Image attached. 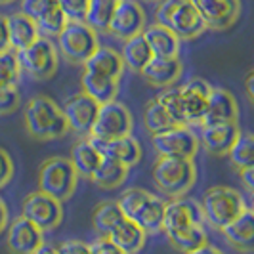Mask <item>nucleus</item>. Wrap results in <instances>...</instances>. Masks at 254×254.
<instances>
[{
    "label": "nucleus",
    "instance_id": "nucleus-1",
    "mask_svg": "<svg viewBox=\"0 0 254 254\" xmlns=\"http://www.w3.org/2000/svg\"><path fill=\"white\" fill-rule=\"evenodd\" d=\"M27 134L38 141L60 140L69 132L64 111L46 96H35L25 107Z\"/></svg>",
    "mask_w": 254,
    "mask_h": 254
},
{
    "label": "nucleus",
    "instance_id": "nucleus-2",
    "mask_svg": "<svg viewBox=\"0 0 254 254\" xmlns=\"http://www.w3.org/2000/svg\"><path fill=\"white\" fill-rule=\"evenodd\" d=\"M119 208L123 216L140 226L145 233H157L163 226V214H165V201L149 191L141 188H130L123 191L119 197Z\"/></svg>",
    "mask_w": 254,
    "mask_h": 254
},
{
    "label": "nucleus",
    "instance_id": "nucleus-3",
    "mask_svg": "<svg viewBox=\"0 0 254 254\" xmlns=\"http://www.w3.org/2000/svg\"><path fill=\"white\" fill-rule=\"evenodd\" d=\"M153 182L161 193L170 199H180L193 188L197 180V168L193 159L159 157L153 165Z\"/></svg>",
    "mask_w": 254,
    "mask_h": 254
},
{
    "label": "nucleus",
    "instance_id": "nucleus-4",
    "mask_svg": "<svg viewBox=\"0 0 254 254\" xmlns=\"http://www.w3.org/2000/svg\"><path fill=\"white\" fill-rule=\"evenodd\" d=\"M155 19L159 25L168 27L180 40H193L206 31L201 15L191 0H159Z\"/></svg>",
    "mask_w": 254,
    "mask_h": 254
},
{
    "label": "nucleus",
    "instance_id": "nucleus-5",
    "mask_svg": "<svg viewBox=\"0 0 254 254\" xmlns=\"http://www.w3.org/2000/svg\"><path fill=\"white\" fill-rule=\"evenodd\" d=\"M245 208L247 204L243 201L241 193L228 186H214L206 190L203 195V203H201L204 222L214 229L226 228Z\"/></svg>",
    "mask_w": 254,
    "mask_h": 254
},
{
    "label": "nucleus",
    "instance_id": "nucleus-6",
    "mask_svg": "<svg viewBox=\"0 0 254 254\" xmlns=\"http://www.w3.org/2000/svg\"><path fill=\"white\" fill-rule=\"evenodd\" d=\"M76 174L71 159L65 157H50L46 159L40 170H38V191L58 199L60 203H65L73 197L76 190Z\"/></svg>",
    "mask_w": 254,
    "mask_h": 254
},
{
    "label": "nucleus",
    "instance_id": "nucleus-7",
    "mask_svg": "<svg viewBox=\"0 0 254 254\" xmlns=\"http://www.w3.org/2000/svg\"><path fill=\"white\" fill-rule=\"evenodd\" d=\"M98 46V33L84 21H67L58 35V50L71 64L84 65Z\"/></svg>",
    "mask_w": 254,
    "mask_h": 254
},
{
    "label": "nucleus",
    "instance_id": "nucleus-8",
    "mask_svg": "<svg viewBox=\"0 0 254 254\" xmlns=\"http://www.w3.org/2000/svg\"><path fill=\"white\" fill-rule=\"evenodd\" d=\"M19 69L37 80H48L58 71V50L48 38L38 37L33 44L15 52Z\"/></svg>",
    "mask_w": 254,
    "mask_h": 254
},
{
    "label": "nucleus",
    "instance_id": "nucleus-9",
    "mask_svg": "<svg viewBox=\"0 0 254 254\" xmlns=\"http://www.w3.org/2000/svg\"><path fill=\"white\" fill-rule=\"evenodd\" d=\"M132 128H134V119L127 109V105L113 100L98 107V115L94 119L90 136L98 140H115L132 134Z\"/></svg>",
    "mask_w": 254,
    "mask_h": 254
},
{
    "label": "nucleus",
    "instance_id": "nucleus-10",
    "mask_svg": "<svg viewBox=\"0 0 254 254\" xmlns=\"http://www.w3.org/2000/svg\"><path fill=\"white\" fill-rule=\"evenodd\" d=\"M153 147L159 157L195 159L199 151V138L188 125H174L163 132L153 134Z\"/></svg>",
    "mask_w": 254,
    "mask_h": 254
},
{
    "label": "nucleus",
    "instance_id": "nucleus-11",
    "mask_svg": "<svg viewBox=\"0 0 254 254\" xmlns=\"http://www.w3.org/2000/svg\"><path fill=\"white\" fill-rule=\"evenodd\" d=\"M64 203H60L58 199H54L50 195L35 191L29 193L23 201V212L21 216H25L29 222H33L40 231H48V229L58 228L64 220Z\"/></svg>",
    "mask_w": 254,
    "mask_h": 254
},
{
    "label": "nucleus",
    "instance_id": "nucleus-12",
    "mask_svg": "<svg viewBox=\"0 0 254 254\" xmlns=\"http://www.w3.org/2000/svg\"><path fill=\"white\" fill-rule=\"evenodd\" d=\"M145 27V12L136 0H119L111 15L107 33L119 40H127L141 35Z\"/></svg>",
    "mask_w": 254,
    "mask_h": 254
},
{
    "label": "nucleus",
    "instance_id": "nucleus-13",
    "mask_svg": "<svg viewBox=\"0 0 254 254\" xmlns=\"http://www.w3.org/2000/svg\"><path fill=\"white\" fill-rule=\"evenodd\" d=\"M206 29L222 31L231 27L241 15V0H191Z\"/></svg>",
    "mask_w": 254,
    "mask_h": 254
},
{
    "label": "nucleus",
    "instance_id": "nucleus-14",
    "mask_svg": "<svg viewBox=\"0 0 254 254\" xmlns=\"http://www.w3.org/2000/svg\"><path fill=\"white\" fill-rule=\"evenodd\" d=\"M98 107H100V103H96L82 92L67 98L64 109H62L65 121H67V128L71 132H75L76 136L88 138L92 125H94V119L98 115Z\"/></svg>",
    "mask_w": 254,
    "mask_h": 254
},
{
    "label": "nucleus",
    "instance_id": "nucleus-15",
    "mask_svg": "<svg viewBox=\"0 0 254 254\" xmlns=\"http://www.w3.org/2000/svg\"><path fill=\"white\" fill-rule=\"evenodd\" d=\"M204 218L201 212V206L195 201L186 199H172L165 204V214H163V226L161 229L166 233L180 231V229L191 228V226H203Z\"/></svg>",
    "mask_w": 254,
    "mask_h": 254
},
{
    "label": "nucleus",
    "instance_id": "nucleus-16",
    "mask_svg": "<svg viewBox=\"0 0 254 254\" xmlns=\"http://www.w3.org/2000/svg\"><path fill=\"white\" fill-rule=\"evenodd\" d=\"M182 96V107H184V119L186 125H201L208 96L212 86L204 78H191L186 84L178 86Z\"/></svg>",
    "mask_w": 254,
    "mask_h": 254
},
{
    "label": "nucleus",
    "instance_id": "nucleus-17",
    "mask_svg": "<svg viewBox=\"0 0 254 254\" xmlns=\"http://www.w3.org/2000/svg\"><path fill=\"white\" fill-rule=\"evenodd\" d=\"M88 140L105 159L117 161L121 165L128 166V168L140 163L141 145L136 138H132V134L123 136V138H115V140H98V138L88 136Z\"/></svg>",
    "mask_w": 254,
    "mask_h": 254
},
{
    "label": "nucleus",
    "instance_id": "nucleus-18",
    "mask_svg": "<svg viewBox=\"0 0 254 254\" xmlns=\"http://www.w3.org/2000/svg\"><path fill=\"white\" fill-rule=\"evenodd\" d=\"M42 233L44 231H40L25 216H17L8 229V251L12 254H35L44 245Z\"/></svg>",
    "mask_w": 254,
    "mask_h": 254
},
{
    "label": "nucleus",
    "instance_id": "nucleus-19",
    "mask_svg": "<svg viewBox=\"0 0 254 254\" xmlns=\"http://www.w3.org/2000/svg\"><path fill=\"white\" fill-rule=\"evenodd\" d=\"M237 117H239V105L233 94L226 88H212L201 125L237 123Z\"/></svg>",
    "mask_w": 254,
    "mask_h": 254
},
{
    "label": "nucleus",
    "instance_id": "nucleus-20",
    "mask_svg": "<svg viewBox=\"0 0 254 254\" xmlns=\"http://www.w3.org/2000/svg\"><path fill=\"white\" fill-rule=\"evenodd\" d=\"M201 127H203L201 141H203L204 149L206 153L216 155V157L228 155L229 147L241 134L237 123H214V125H201Z\"/></svg>",
    "mask_w": 254,
    "mask_h": 254
},
{
    "label": "nucleus",
    "instance_id": "nucleus-21",
    "mask_svg": "<svg viewBox=\"0 0 254 254\" xmlns=\"http://www.w3.org/2000/svg\"><path fill=\"white\" fill-rule=\"evenodd\" d=\"M182 71L184 67L178 58H151L140 75L155 88H168L178 82Z\"/></svg>",
    "mask_w": 254,
    "mask_h": 254
},
{
    "label": "nucleus",
    "instance_id": "nucleus-22",
    "mask_svg": "<svg viewBox=\"0 0 254 254\" xmlns=\"http://www.w3.org/2000/svg\"><path fill=\"white\" fill-rule=\"evenodd\" d=\"M107 239L125 254H138L145 247L147 233L128 218L121 216L113 224V228L109 229Z\"/></svg>",
    "mask_w": 254,
    "mask_h": 254
},
{
    "label": "nucleus",
    "instance_id": "nucleus-23",
    "mask_svg": "<svg viewBox=\"0 0 254 254\" xmlns=\"http://www.w3.org/2000/svg\"><path fill=\"white\" fill-rule=\"evenodd\" d=\"M226 237V241L239 253H253L254 249V214L247 206L233 222H229L226 228L220 229Z\"/></svg>",
    "mask_w": 254,
    "mask_h": 254
},
{
    "label": "nucleus",
    "instance_id": "nucleus-24",
    "mask_svg": "<svg viewBox=\"0 0 254 254\" xmlns=\"http://www.w3.org/2000/svg\"><path fill=\"white\" fill-rule=\"evenodd\" d=\"M141 37L145 38L153 58H178L180 40L168 27L153 23L149 27H143Z\"/></svg>",
    "mask_w": 254,
    "mask_h": 254
},
{
    "label": "nucleus",
    "instance_id": "nucleus-25",
    "mask_svg": "<svg viewBox=\"0 0 254 254\" xmlns=\"http://www.w3.org/2000/svg\"><path fill=\"white\" fill-rule=\"evenodd\" d=\"M80 86H82V94H86L100 105L117 100V94H119V80L98 75L88 69H84V73L80 76Z\"/></svg>",
    "mask_w": 254,
    "mask_h": 254
},
{
    "label": "nucleus",
    "instance_id": "nucleus-26",
    "mask_svg": "<svg viewBox=\"0 0 254 254\" xmlns=\"http://www.w3.org/2000/svg\"><path fill=\"white\" fill-rule=\"evenodd\" d=\"M6 27H8V44L13 52L23 50L38 38L37 23L21 12L6 17Z\"/></svg>",
    "mask_w": 254,
    "mask_h": 254
},
{
    "label": "nucleus",
    "instance_id": "nucleus-27",
    "mask_svg": "<svg viewBox=\"0 0 254 254\" xmlns=\"http://www.w3.org/2000/svg\"><path fill=\"white\" fill-rule=\"evenodd\" d=\"M84 69L119 80L125 71V64L121 60V54H117V50L109 48V46H98L94 54L84 62Z\"/></svg>",
    "mask_w": 254,
    "mask_h": 254
},
{
    "label": "nucleus",
    "instance_id": "nucleus-28",
    "mask_svg": "<svg viewBox=\"0 0 254 254\" xmlns=\"http://www.w3.org/2000/svg\"><path fill=\"white\" fill-rule=\"evenodd\" d=\"M153 58L151 50L145 42V38L141 35H136L132 38H127L121 50V60L125 67H128L134 73H141V69L149 64V60Z\"/></svg>",
    "mask_w": 254,
    "mask_h": 254
},
{
    "label": "nucleus",
    "instance_id": "nucleus-29",
    "mask_svg": "<svg viewBox=\"0 0 254 254\" xmlns=\"http://www.w3.org/2000/svg\"><path fill=\"white\" fill-rule=\"evenodd\" d=\"M128 170H130L128 166L102 157L100 165H98L96 172L92 174L90 180H92L98 188H102V190H107V191L117 190V188H121V186L125 184V180H127V176H128Z\"/></svg>",
    "mask_w": 254,
    "mask_h": 254
},
{
    "label": "nucleus",
    "instance_id": "nucleus-30",
    "mask_svg": "<svg viewBox=\"0 0 254 254\" xmlns=\"http://www.w3.org/2000/svg\"><path fill=\"white\" fill-rule=\"evenodd\" d=\"M100 161H102V155L90 143L88 138L78 141L71 151V163L75 166L78 178H92V174L96 172Z\"/></svg>",
    "mask_w": 254,
    "mask_h": 254
},
{
    "label": "nucleus",
    "instance_id": "nucleus-31",
    "mask_svg": "<svg viewBox=\"0 0 254 254\" xmlns=\"http://www.w3.org/2000/svg\"><path fill=\"white\" fill-rule=\"evenodd\" d=\"M166 239L170 241V245L182 254H188L199 247H203L206 241V231L203 226H191V228L180 229V231H172L166 233Z\"/></svg>",
    "mask_w": 254,
    "mask_h": 254
},
{
    "label": "nucleus",
    "instance_id": "nucleus-32",
    "mask_svg": "<svg viewBox=\"0 0 254 254\" xmlns=\"http://www.w3.org/2000/svg\"><path fill=\"white\" fill-rule=\"evenodd\" d=\"M117 2L119 0H90L84 23L92 27L96 33H107Z\"/></svg>",
    "mask_w": 254,
    "mask_h": 254
},
{
    "label": "nucleus",
    "instance_id": "nucleus-33",
    "mask_svg": "<svg viewBox=\"0 0 254 254\" xmlns=\"http://www.w3.org/2000/svg\"><path fill=\"white\" fill-rule=\"evenodd\" d=\"M254 138L253 134L249 132H241L237 136V140L233 141V145L229 147L228 157L231 161V165L235 166L237 170H243V168H251L254 163Z\"/></svg>",
    "mask_w": 254,
    "mask_h": 254
},
{
    "label": "nucleus",
    "instance_id": "nucleus-34",
    "mask_svg": "<svg viewBox=\"0 0 254 254\" xmlns=\"http://www.w3.org/2000/svg\"><path fill=\"white\" fill-rule=\"evenodd\" d=\"M121 216H123V212H121L117 201H103L92 212V226L98 231V235L107 237L109 229L113 228V224Z\"/></svg>",
    "mask_w": 254,
    "mask_h": 254
},
{
    "label": "nucleus",
    "instance_id": "nucleus-35",
    "mask_svg": "<svg viewBox=\"0 0 254 254\" xmlns=\"http://www.w3.org/2000/svg\"><path fill=\"white\" fill-rule=\"evenodd\" d=\"M35 23H37L38 37L52 40V38H58V35L64 31V27L67 25V19L62 13V10L58 8V4H54L50 10L42 13Z\"/></svg>",
    "mask_w": 254,
    "mask_h": 254
},
{
    "label": "nucleus",
    "instance_id": "nucleus-36",
    "mask_svg": "<svg viewBox=\"0 0 254 254\" xmlns=\"http://www.w3.org/2000/svg\"><path fill=\"white\" fill-rule=\"evenodd\" d=\"M143 125L147 128V132L153 136L157 132H163L166 128L174 127L176 123L168 117V113L161 107V103L157 100H151L145 107V113H143Z\"/></svg>",
    "mask_w": 254,
    "mask_h": 254
},
{
    "label": "nucleus",
    "instance_id": "nucleus-37",
    "mask_svg": "<svg viewBox=\"0 0 254 254\" xmlns=\"http://www.w3.org/2000/svg\"><path fill=\"white\" fill-rule=\"evenodd\" d=\"M157 102L161 103V107L165 109L168 117L176 123V125H186V119H184V107H182V96H180L178 86H168L163 88V92L155 98Z\"/></svg>",
    "mask_w": 254,
    "mask_h": 254
},
{
    "label": "nucleus",
    "instance_id": "nucleus-38",
    "mask_svg": "<svg viewBox=\"0 0 254 254\" xmlns=\"http://www.w3.org/2000/svg\"><path fill=\"white\" fill-rule=\"evenodd\" d=\"M21 73L17 56L10 48L0 52V84H15L17 76Z\"/></svg>",
    "mask_w": 254,
    "mask_h": 254
},
{
    "label": "nucleus",
    "instance_id": "nucleus-39",
    "mask_svg": "<svg viewBox=\"0 0 254 254\" xmlns=\"http://www.w3.org/2000/svg\"><path fill=\"white\" fill-rule=\"evenodd\" d=\"M90 0H56L67 21H84Z\"/></svg>",
    "mask_w": 254,
    "mask_h": 254
},
{
    "label": "nucleus",
    "instance_id": "nucleus-40",
    "mask_svg": "<svg viewBox=\"0 0 254 254\" xmlns=\"http://www.w3.org/2000/svg\"><path fill=\"white\" fill-rule=\"evenodd\" d=\"M21 102L19 90L15 84H0V115L13 113Z\"/></svg>",
    "mask_w": 254,
    "mask_h": 254
},
{
    "label": "nucleus",
    "instance_id": "nucleus-41",
    "mask_svg": "<svg viewBox=\"0 0 254 254\" xmlns=\"http://www.w3.org/2000/svg\"><path fill=\"white\" fill-rule=\"evenodd\" d=\"M54 4H56V0H21V13H25L33 21H37L38 17L44 12H48Z\"/></svg>",
    "mask_w": 254,
    "mask_h": 254
},
{
    "label": "nucleus",
    "instance_id": "nucleus-42",
    "mask_svg": "<svg viewBox=\"0 0 254 254\" xmlns=\"http://www.w3.org/2000/svg\"><path fill=\"white\" fill-rule=\"evenodd\" d=\"M88 247H90V254H125L121 249H117L107 237H102V235L96 241L90 243Z\"/></svg>",
    "mask_w": 254,
    "mask_h": 254
},
{
    "label": "nucleus",
    "instance_id": "nucleus-43",
    "mask_svg": "<svg viewBox=\"0 0 254 254\" xmlns=\"http://www.w3.org/2000/svg\"><path fill=\"white\" fill-rule=\"evenodd\" d=\"M12 176H13L12 157L0 147V190L12 180Z\"/></svg>",
    "mask_w": 254,
    "mask_h": 254
},
{
    "label": "nucleus",
    "instance_id": "nucleus-44",
    "mask_svg": "<svg viewBox=\"0 0 254 254\" xmlns=\"http://www.w3.org/2000/svg\"><path fill=\"white\" fill-rule=\"evenodd\" d=\"M58 254H90V247L78 239H67L58 247Z\"/></svg>",
    "mask_w": 254,
    "mask_h": 254
},
{
    "label": "nucleus",
    "instance_id": "nucleus-45",
    "mask_svg": "<svg viewBox=\"0 0 254 254\" xmlns=\"http://www.w3.org/2000/svg\"><path fill=\"white\" fill-rule=\"evenodd\" d=\"M239 176H241V182H243V186H245V190H247V193H253L254 191V168L253 166L239 170Z\"/></svg>",
    "mask_w": 254,
    "mask_h": 254
},
{
    "label": "nucleus",
    "instance_id": "nucleus-46",
    "mask_svg": "<svg viewBox=\"0 0 254 254\" xmlns=\"http://www.w3.org/2000/svg\"><path fill=\"white\" fill-rule=\"evenodd\" d=\"M10 44H8V27H6V17L0 15V52L8 50Z\"/></svg>",
    "mask_w": 254,
    "mask_h": 254
},
{
    "label": "nucleus",
    "instance_id": "nucleus-47",
    "mask_svg": "<svg viewBox=\"0 0 254 254\" xmlns=\"http://www.w3.org/2000/svg\"><path fill=\"white\" fill-rule=\"evenodd\" d=\"M188 254H224L220 249L216 247H212V245H208V243H204L203 247H199V249H195V251H191Z\"/></svg>",
    "mask_w": 254,
    "mask_h": 254
},
{
    "label": "nucleus",
    "instance_id": "nucleus-48",
    "mask_svg": "<svg viewBox=\"0 0 254 254\" xmlns=\"http://www.w3.org/2000/svg\"><path fill=\"white\" fill-rule=\"evenodd\" d=\"M245 90H247L249 100L253 102L254 100V73L253 71H249V75H247V78H245Z\"/></svg>",
    "mask_w": 254,
    "mask_h": 254
},
{
    "label": "nucleus",
    "instance_id": "nucleus-49",
    "mask_svg": "<svg viewBox=\"0 0 254 254\" xmlns=\"http://www.w3.org/2000/svg\"><path fill=\"white\" fill-rule=\"evenodd\" d=\"M6 226H8V208H6L4 201L0 199V233L6 229Z\"/></svg>",
    "mask_w": 254,
    "mask_h": 254
},
{
    "label": "nucleus",
    "instance_id": "nucleus-50",
    "mask_svg": "<svg viewBox=\"0 0 254 254\" xmlns=\"http://www.w3.org/2000/svg\"><path fill=\"white\" fill-rule=\"evenodd\" d=\"M35 254H58V249L54 247H48V245H42Z\"/></svg>",
    "mask_w": 254,
    "mask_h": 254
},
{
    "label": "nucleus",
    "instance_id": "nucleus-51",
    "mask_svg": "<svg viewBox=\"0 0 254 254\" xmlns=\"http://www.w3.org/2000/svg\"><path fill=\"white\" fill-rule=\"evenodd\" d=\"M10 2H13V0H0V6H4V4H10Z\"/></svg>",
    "mask_w": 254,
    "mask_h": 254
},
{
    "label": "nucleus",
    "instance_id": "nucleus-52",
    "mask_svg": "<svg viewBox=\"0 0 254 254\" xmlns=\"http://www.w3.org/2000/svg\"><path fill=\"white\" fill-rule=\"evenodd\" d=\"M145 2H159V0H145Z\"/></svg>",
    "mask_w": 254,
    "mask_h": 254
}]
</instances>
